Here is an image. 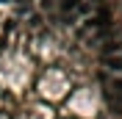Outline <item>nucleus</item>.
Segmentation results:
<instances>
[{
    "instance_id": "3",
    "label": "nucleus",
    "mask_w": 122,
    "mask_h": 119,
    "mask_svg": "<svg viewBox=\"0 0 122 119\" xmlns=\"http://www.w3.org/2000/svg\"><path fill=\"white\" fill-rule=\"evenodd\" d=\"M0 3H6V0H0Z\"/></svg>"
},
{
    "instance_id": "2",
    "label": "nucleus",
    "mask_w": 122,
    "mask_h": 119,
    "mask_svg": "<svg viewBox=\"0 0 122 119\" xmlns=\"http://www.w3.org/2000/svg\"><path fill=\"white\" fill-rule=\"evenodd\" d=\"M108 94H122V80H106V97Z\"/></svg>"
},
{
    "instance_id": "1",
    "label": "nucleus",
    "mask_w": 122,
    "mask_h": 119,
    "mask_svg": "<svg viewBox=\"0 0 122 119\" xmlns=\"http://www.w3.org/2000/svg\"><path fill=\"white\" fill-rule=\"evenodd\" d=\"M106 100H108V108H111L114 114H119V116H122V94H108Z\"/></svg>"
}]
</instances>
